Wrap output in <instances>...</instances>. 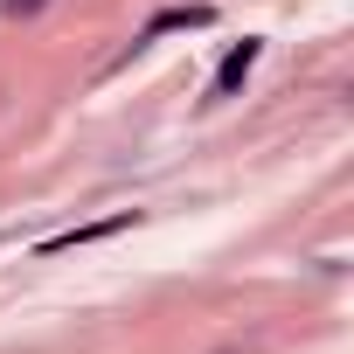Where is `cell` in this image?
<instances>
[{
	"label": "cell",
	"instance_id": "6da1fadb",
	"mask_svg": "<svg viewBox=\"0 0 354 354\" xmlns=\"http://www.w3.org/2000/svg\"><path fill=\"white\" fill-rule=\"evenodd\" d=\"M257 56H264V42H257V35H243V42H236V49H230V56L216 63V77H209V104L236 97V91H243V77L257 70Z\"/></svg>",
	"mask_w": 354,
	"mask_h": 354
},
{
	"label": "cell",
	"instance_id": "7a4b0ae2",
	"mask_svg": "<svg viewBox=\"0 0 354 354\" xmlns=\"http://www.w3.org/2000/svg\"><path fill=\"white\" fill-rule=\"evenodd\" d=\"M118 230H132V209H118V216H104V223H84V230H63V236L35 243V257H63V250H77V243H97V236H118Z\"/></svg>",
	"mask_w": 354,
	"mask_h": 354
},
{
	"label": "cell",
	"instance_id": "3957f363",
	"mask_svg": "<svg viewBox=\"0 0 354 354\" xmlns=\"http://www.w3.org/2000/svg\"><path fill=\"white\" fill-rule=\"evenodd\" d=\"M209 21H216V8H160V15H153V21L139 28V42H132V49H146V42H160L167 28H209Z\"/></svg>",
	"mask_w": 354,
	"mask_h": 354
},
{
	"label": "cell",
	"instance_id": "277c9868",
	"mask_svg": "<svg viewBox=\"0 0 354 354\" xmlns=\"http://www.w3.org/2000/svg\"><path fill=\"white\" fill-rule=\"evenodd\" d=\"M0 8H8V15L21 21V15H42V8H49V0H0Z\"/></svg>",
	"mask_w": 354,
	"mask_h": 354
}]
</instances>
